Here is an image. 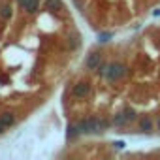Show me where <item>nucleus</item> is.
I'll return each mask as SVG.
<instances>
[{"label": "nucleus", "mask_w": 160, "mask_h": 160, "mask_svg": "<svg viewBox=\"0 0 160 160\" xmlns=\"http://www.w3.org/2000/svg\"><path fill=\"white\" fill-rule=\"evenodd\" d=\"M128 75V66L122 64V62H109V68H108V73H106V81L109 83H115L119 79L126 77Z\"/></svg>", "instance_id": "f257e3e1"}, {"label": "nucleus", "mask_w": 160, "mask_h": 160, "mask_svg": "<svg viewBox=\"0 0 160 160\" xmlns=\"http://www.w3.org/2000/svg\"><path fill=\"white\" fill-rule=\"evenodd\" d=\"M152 130H156V122L151 115H141L138 119V132L141 134H152Z\"/></svg>", "instance_id": "f03ea898"}, {"label": "nucleus", "mask_w": 160, "mask_h": 160, "mask_svg": "<svg viewBox=\"0 0 160 160\" xmlns=\"http://www.w3.org/2000/svg\"><path fill=\"white\" fill-rule=\"evenodd\" d=\"M91 94V83L89 81H77L72 87V96L73 98H85Z\"/></svg>", "instance_id": "7ed1b4c3"}, {"label": "nucleus", "mask_w": 160, "mask_h": 160, "mask_svg": "<svg viewBox=\"0 0 160 160\" xmlns=\"http://www.w3.org/2000/svg\"><path fill=\"white\" fill-rule=\"evenodd\" d=\"M102 64V55L100 53H91L89 57H87V60H85V68L87 70H98V66Z\"/></svg>", "instance_id": "20e7f679"}, {"label": "nucleus", "mask_w": 160, "mask_h": 160, "mask_svg": "<svg viewBox=\"0 0 160 160\" xmlns=\"http://www.w3.org/2000/svg\"><path fill=\"white\" fill-rule=\"evenodd\" d=\"M111 124H113V126H117V128H122V126H126V124H130V122H128V119H126L124 111H119V113H115V115H113Z\"/></svg>", "instance_id": "39448f33"}, {"label": "nucleus", "mask_w": 160, "mask_h": 160, "mask_svg": "<svg viewBox=\"0 0 160 160\" xmlns=\"http://www.w3.org/2000/svg\"><path fill=\"white\" fill-rule=\"evenodd\" d=\"M19 4H21L28 13H34V12L40 8V0H19Z\"/></svg>", "instance_id": "423d86ee"}, {"label": "nucleus", "mask_w": 160, "mask_h": 160, "mask_svg": "<svg viewBox=\"0 0 160 160\" xmlns=\"http://www.w3.org/2000/svg\"><path fill=\"white\" fill-rule=\"evenodd\" d=\"M122 111H124V115H126L128 122H134V121H138V111H136L134 108L126 106V108H122Z\"/></svg>", "instance_id": "0eeeda50"}, {"label": "nucleus", "mask_w": 160, "mask_h": 160, "mask_svg": "<svg viewBox=\"0 0 160 160\" xmlns=\"http://www.w3.org/2000/svg\"><path fill=\"white\" fill-rule=\"evenodd\" d=\"M0 119H2V122H4L6 126H12V124L15 122V115H13V113H10V111L2 113V117H0Z\"/></svg>", "instance_id": "6e6552de"}, {"label": "nucleus", "mask_w": 160, "mask_h": 160, "mask_svg": "<svg viewBox=\"0 0 160 160\" xmlns=\"http://www.w3.org/2000/svg\"><path fill=\"white\" fill-rule=\"evenodd\" d=\"M47 10H51V12L62 10V0H47Z\"/></svg>", "instance_id": "1a4fd4ad"}, {"label": "nucleus", "mask_w": 160, "mask_h": 160, "mask_svg": "<svg viewBox=\"0 0 160 160\" xmlns=\"http://www.w3.org/2000/svg\"><path fill=\"white\" fill-rule=\"evenodd\" d=\"M79 134H81V130H79V126H77V124H70V126H68V138H70V139L77 138Z\"/></svg>", "instance_id": "9d476101"}, {"label": "nucleus", "mask_w": 160, "mask_h": 160, "mask_svg": "<svg viewBox=\"0 0 160 160\" xmlns=\"http://www.w3.org/2000/svg\"><path fill=\"white\" fill-rule=\"evenodd\" d=\"M0 17H2V19L12 17V6H10V4H4L2 8H0Z\"/></svg>", "instance_id": "9b49d317"}, {"label": "nucleus", "mask_w": 160, "mask_h": 160, "mask_svg": "<svg viewBox=\"0 0 160 160\" xmlns=\"http://www.w3.org/2000/svg\"><path fill=\"white\" fill-rule=\"evenodd\" d=\"M108 68H109V62H102V64L98 66L96 73H98L100 77H106V73H108Z\"/></svg>", "instance_id": "f8f14e48"}, {"label": "nucleus", "mask_w": 160, "mask_h": 160, "mask_svg": "<svg viewBox=\"0 0 160 160\" xmlns=\"http://www.w3.org/2000/svg\"><path fill=\"white\" fill-rule=\"evenodd\" d=\"M113 38V32H100L98 34V40L102 42V43H106V42H109Z\"/></svg>", "instance_id": "ddd939ff"}, {"label": "nucleus", "mask_w": 160, "mask_h": 160, "mask_svg": "<svg viewBox=\"0 0 160 160\" xmlns=\"http://www.w3.org/2000/svg\"><path fill=\"white\" fill-rule=\"evenodd\" d=\"M124 145H126L124 141H113V149H119L121 151V149H124Z\"/></svg>", "instance_id": "4468645a"}, {"label": "nucleus", "mask_w": 160, "mask_h": 160, "mask_svg": "<svg viewBox=\"0 0 160 160\" xmlns=\"http://www.w3.org/2000/svg\"><path fill=\"white\" fill-rule=\"evenodd\" d=\"M6 128H8V126H6V124H4V122H2V119H0V134H2V132H4V130H6Z\"/></svg>", "instance_id": "2eb2a0df"}, {"label": "nucleus", "mask_w": 160, "mask_h": 160, "mask_svg": "<svg viewBox=\"0 0 160 160\" xmlns=\"http://www.w3.org/2000/svg\"><path fill=\"white\" fill-rule=\"evenodd\" d=\"M160 15V8H156V10H152V17H158Z\"/></svg>", "instance_id": "dca6fc26"}, {"label": "nucleus", "mask_w": 160, "mask_h": 160, "mask_svg": "<svg viewBox=\"0 0 160 160\" xmlns=\"http://www.w3.org/2000/svg\"><path fill=\"white\" fill-rule=\"evenodd\" d=\"M154 122H156V130L160 132V117H156V119H154Z\"/></svg>", "instance_id": "f3484780"}]
</instances>
